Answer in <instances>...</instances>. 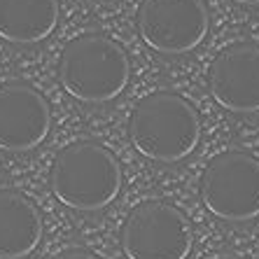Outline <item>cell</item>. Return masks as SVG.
<instances>
[{
    "label": "cell",
    "mask_w": 259,
    "mask_h": 259,
    "mask_svg": "<svg viewBox=\"0 0 259 259\" xmlns=\"http://www.w3.org/2000/svg\"><path fill=\"white\" fill-rule=\"evenodd\" d=\"M131 145L145 159L178 163L187 159L201 140L199 112L187 98L154 91L138 101L128 119Z\"/></svg>",
    "instance_id": "cell-1"
},
{
    "label": "cell",
    "mask_w": 259,
    "mask_h": 259,
    "mask_svg": "<svg viewBox=\"0 0 259 259\" xmlns=\"http://www.w3.org/2000/svg\"><path fill=\"white\" fill-rule=\"evenodd\" d=\"M49 185L56 201L79 212L103 210L121 189V166L108 147L77 140L56 154Z\"/></svg>",
    "instance_id": "cell-2"
},
{
    "label": "cell",
    "mask_w": 259,
    "mask_h": 259,
    "mask_svg": "<svg viewBox=\"0 0 259 259\" xmlns=\"http://www.w3.org/2000/svg\"><path fill=\"white\" fill-rule=\"evenodd\" d=\"M131 61L117 40L84 33L63 47L59 61L61 87L82 103H108L128 87Z\"/></svg>",
    "instance_id": "cell-3"
},
{
    "label": "cell",
    "mask_w": 259,
    "mask_h": 259,
    "mask_svg": "<svg viewBox=\"0 0 259 259\" xmlns=\"http://www.w3.org/2000/svg\"><path fill=\"white\" fill-rule=\"evenodd\" d=\"M119 243L126 259H187L194 234L180 208L168 201L152 199L128 212Z\"/></svg>",
    "instance_id": "cell-4"
},
{
    "label": "cell",
    "mask_w": 259,
    "mask_h": 259,
    "mask_svg": "<svg viewBox=\"0 0 259 259\" xmlns=\"http://www.w3.org/2000/svg\"><path fill=\"white\" fill-rule=\"evenodd\" d=\"M201 201L224 222L259 217V161L245 152L217 154L201 178Z\"/></svg>",
    "instance_id": "cell-5"
},
{
    "label": "cell",
    "mask_w": 259,
    "mask_h": 259,
    "mask_svg": "<svg viewBox=\"0 0 259 259\" xmlns=\"http://www.w3.org/2000/svg\"><path fill=\"white\" fill-rule=\"evenodd\" d=\"M210 14L203 0H143L138 33L159 54H187L208 35Z\"/></svg>",
    "instance_id": "cell-6"
},
{
    "label": "cell",
    "mask_w": 259,
    "mask_h": 259,
    "mask_svg": "<svg viewBox=\"0 0 259 259\" xmlns=\"http://www.w3.org/2000/svg\"><path fill=\"white\" fill-rule=\"evenodd\" d=\"M210 96L220 108L247 115L259 112V47L236 42L215 56L208 72Z\"/></svg>",
    "instance_id": "cell-7"
},
{
    "label": "cell",
    "mask_w": 259,
    "mask_h": 259,
    "mask_svg": "<svg viewBox=\"0 0 259 259\" xmlns=\"http://www.w3.org/2000/svg\"><path fill=\"white\" fill-rule=\"evenodd\" d=\"M52 128L45 96L26 82L0 84V150L28 152L42 143Z\"/></svg>",
    "instance_id": "cell-8"
},
{
    "label": "cell",
    "mask_w": 259,
    "mask_h": 259,
    "mask_svg": "<svg viewBox=\"0 0 259 259\" xmlns=\"http://www.w3.org/2000/svg\"><path fill=\"white\" fill-rule=\"evenodd\" d=\"M42 241V215L17 189H0V259H24Z\"/></svg>",
    "instance_id": "cell-9"
},
{
    "label": "cell",
    "mask_w": 259,
    "mask_h": 259,
    "mask_svg": "<svg viewBox=\"0 0 259 259\" xmlns=\"http://www.w3.org/2000/svg\"><path fill=\"white\" fill-rule=\"evenodd\" d=\"M59 24V0H0V37L12 45L47 40Z\"/></svg>",
    "instance_id": "cell-10"
},
{
    "label": "cell",
    "mask_w": 259,
    "mask_h": 259,
    "mask_svg": "<svg viewBox=\"0 0 259 259\" xmlns=\"http://www.w3.org/2000/svg\"><path fill=\"white\" fill-rule=\"evenodd\" d=\"M56 259H101V257H96L89 250H66V252H61Z\"/></svg>",
    "instance_id": "cell-11"
},
{
    "label": "cell",
    "mask_w": 259,
    "mask_h": 259,
    "mask_svg": "<svg viewBox=\"0 0 259 259\" xmlns=\"http://www.w3.org/2000/svg\"><path fill=\"white\" fill-rule=\"evenodd\" d=\"M234 3H238V5H247V7H257L259 0H234Z\"/></svg>",
    "instance_id": "cell-12"
}]
</instances>
